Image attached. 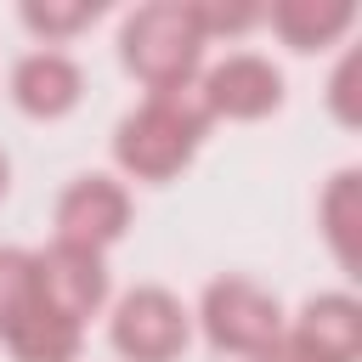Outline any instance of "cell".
Instances as JSON below:
<instances>
[{"instance_id": "cell-6", "label": "cell", "mask_w": 362, "mask_h": 362, "mask_svg": "<svg viewBox=\"0 0 362 362\" xmlns=\"http://www.w3.org/2000/svg\"><path fill=\"white\" fill-rule=\"evenodd\" d=\"M57 226H62V243L68 249H90L96 255V243L119 238V226H124V192L113 181H102V175H90V181H79L62 198Z\"/></svg>"}, {"instance_id": "cell-4", "label": "cell", "mask_w": 362, "mask_h": 362, "mask_svg": "<svg viewBox=\"0 0 362 362\" xmlns=\"http://www.w3.org/2000/svg\"><path fill=\"white\" fill-rule=\"evenodd\" d=\"M34 283H40V300H45L57 317H68V322L90 317V311L102 305V294H107L102 260H96L90 249H68V243H57L45 260H34Z\"/></svg>"}, {"instance_id": "cell-13", "label": "cell", "mask_w": 362, "mask_h": 362, "mask_svg": "<svg viewBox=\"0 0 362 362\" xmlns=\"http://www.w3.org/2000/svg\"><path fill=\"white\" fill-rule=\"evenodd\" d=\"M23 17L34 28H45V34H62V28H79L85 17H96V6H28Z\"/></svg>"}, {"instance_id": "cell-8", "label": "cell", "mask_w": 362, "mask_h": 362, "mask_svg": "<svg viewBox=\"0 0 362 362\" xmlns=\"http://www.w3.org/2000/svg\"><path fill=\"white\" fill-rule=\"evenodd\" d=\"M74 96H79V74H74V62L68 57H57V51H45V57H28L23 68H17V102L28 107V113H62V107H74Z\"/></svg>"}, {"instance_id": "cell-5", "label": "cell", "mask_w": 362, "mask_h": 362, "mask_svg": "<svg viewBox=\"0 0 362 362\" xmlns=\"http://www.w3.org/2000/svg\"><path fill=\"white\" fill-rule=\"evenodd\" d=\"M204 317H209V339L232 345V351H260L277 334V305L266 294H255L249 283H215Z\"/></svg>"}, {"instance_id": "cell-9", "label": "cell", "mask_w": 362, "mask_h": 362, "mask_svg": "<svg viewBox=\"0 0 362 362\" xmlns=\"http://www.w3.org/2000/svg\"><path fill=\"white\" fill-rule=\"evenodd\" d=\"M11 339V351H17V362H74V345H79V328L68 322V317H57L45 300L6 334Z\"/></svg>"}, {"instance_id": "cell-7", "label": "cell", "mask_w": 362, "mask_h": 362, "mask_svg": "<svg viewBox=\"0 0 362 362\" xmlns=\"http://www.w3.org/2000/svg\"><path fill=\"white\" fill-rule=\"evenodd\" d=\"M277 102V74L266 68V62H255V57H232V62H221L215 74H209V85H204V113L215 107V113H266Z\"/></svg>"}, {"instance_id": "cell-10", "label": "cell", "mask_w": 362, "mask_h": 362, "mask_svg": "<svg viewBox=\"0 0 362 362\" xmlns=\"http://www.w3.org/2000/svg\"><path fill=\"white\" fill-rule=\"evenodd\" d=\"M300 339H305L322 362H345V356L356 351V311H351V300H322V305H311Z\"/></svg>"}, {"instance_id": "cell-2", "label": "cell", "mask_w": 362, "mask_h": 362, "mask_svg": "<svg viewBox=\"0 0 362 362\" xmlns=\"http://www.w3.org/2000/svg\"><path fill=\"white\" fill-rule=\"evenodd\" d=\"M198 23L187 6H147L124 23V62L153 85V90H181V79L198 62Z\"/></svg>"}, {"instance_id": "cell-1", "label": "cell", "mask_w": 362, "mask_h": 362, "mask_svg": "<svg viewBox=\"0 0 362 362\" xmlns=\"http://www.w3.org/2000/svg\"><path fill=\"white\" fill-rule=\"evenodd\" d=\"M198 130H204L198 102H181V90H153V102L119 124V164L147 181H164L192 153Z\"/></svg>"}, {"instance_id": "cell-11", "label": "cell", "mask_w": 362, "mask_h": 362, "mask_svg": "<svg viewBox=\"0 0 362 362\" xmlns=\"http://www.w3.org/2000/svg\"><path fill=\"white\" fill-rule=\"evenodd\" d=\"M34 305H40L34 260H28V255H17V249H0V334H11Z\"/></svg>"}, {"instance_id": "cell-3", "label": "cell", "mask_w": 362, "mask_h": 362, "mask_svg": "<svg viewBox=\"0 0 362 362\" xmlns=\"http://www.w3.org/2000/svg\"><path fill=\"white\" fill-rule=\"evenodd\" d=\"M113 345H119L124 356H136V362H170V356L187 345V317H181V305H175L170 294L141 288V294H130V300L119 305V317H113Z\"/></svg>"}, {"instance_id": "cell-12", "label": "cell", "mask_w": 362, "mask_h": 362, "mask_svg": "<svg viewBox=\"0 0 362 362\" xmlns=\"http://www.w3.org/2000/svg\"><path fill=\"white\" fill-rule=\"evenodd\" d=\"M345 17H351L345 6H322V11H317V6H305V0H294V6H283V11H277V28L288 34V45H300V51H311L317 40H328L334 28H345Z\"/></svg>"}, {"instance_id": "cell-14", "label": "cell", "mask_w": 362, "mask_h": 362, "mask_svg": "<svg viewBox=\"0 0 362 362\" xmlns=\"http://www.w3.org/2000/svg\"><path fill=\"white\" fill-rule=\"evenodd\" d=\"M0 192H6V158H0Z\"/></svg>"}]
</instances>
